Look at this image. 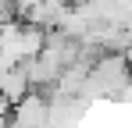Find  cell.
Masks as SVG:
<instances>
[{
    "instance_id": "obj_1",
    "label": "cell",
    "mask_w": 132,
    "mask_h": 128,
    "mask_svg": "<svg viewBox=\"0 0 132 128\" xmlns=\"http://www.w3.org/2000/svg\"><path fill=\"white\" fill-rule=\"evenodd\" d=\"M46 121V103L43 96H22L18 100V110H14V128H39Z\"/></svg>"
},
{
    "instance_id": "obj_2",
    "label": "cell",
    "mask_w": 132,
    "mask_h": 128,
    "mask_svg": "<svg viewBox=\"0 0 132 128\" xmlns=\"http://www.w3.org/2000/svg\"><path fill=\"white\" fill-rule=\"evenodd\" d=\"M125 61H129V64H132V46H129V50H125Z\"/></svg>"
}]
</instances>
